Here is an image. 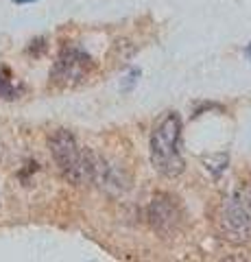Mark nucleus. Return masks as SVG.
I'll list each match as a JSON object with an SVG mask.
<instances>
[{
    "instance_id": "8",
    "label": "nucleus",
    "mask_w": 251,
    "mask_h": 262,
    "mask_svg": "<svg viewBox=\"0 0 251 262\" xmlns=\"http://www.w3.org/2000/svg\"><path fill=\"white\" fill-rule=\"evenodd\" d=\"M15 5H24V3H35V0H13Z\"/></svg>"
},
{
    "instance_id": "3",
    "label": "nucleus",
    "mask_w": 251,
    "mask_h": 262,
    "mask_svg": "<svg viewBox=\"0 0 251 262\" xmlns=\"http://www.w3.org/2000/svg\"><path fill=\"white\" fill-rule=\"evenodd\" d=\"M218 225L227 241L236 245L251 243V182L242 184L223 203Z\"/></svg>"
},
{
    "instance_id": "9",
    "label": "nucleus",
    "mask_w": 251,
    "mask_h": 262,
    "mask_svg": "<svg viewBox=\"0 0 251 262\" xmlns=\"http://www.w3.org/2000/svg\"><path fill=\"white\" fill-rule=\"evenodd\" d=\"M245 55H247V59H251V44L247 46V51H245Z\"/></svg>"
},
{
    "instance_id": "6",
    "label": "nucleus",
    "mask_w": 251,
    "mask_h": 262,
    "mask_svg": "<svg viewBox=\"0 0 251 262\" xmlns=\"http://www.w3.org/2000/svg\"><path fill=\"white\" fill-rule=\"evenodd\" d=\"M20 90L13 85V77L7 68H0V98H15Z\"/></svg>"
},
{
    "instance_id": "5",
    "label": "nucleus",
    "mask_w": 251,
    "mask_h": 262,
    "mask_svg": "<svg viewBox=\"0 0 251 262\" xmlns=\"http://www.w3.org/2000/svg\"><path fill=\"white\" fill-rule=\"evenodd\" d=\"M147 219H149V225L157 234L164 236V238L173 236L184 223L181 210L171 196H155L147 208Z\"/></svg>"
},
{
    "instance_id": "7",
    "label": "nucleus",
    "mask_w": 251,
    "mask_h": 262,
    "mask_svg": "<svg viewBox=\"0 0 251 262\" xmlns=\"http://www.w3.org/2000/svg\"><path fill=\"white\" fill-rule=\"evenodd\" d=\"M138 77H140V70H138V68L129 72V75L125 77L127 81L123 83V92H129V90H131V88H135V83H138Z\"/></svg>"
},
{
    "instance_id": "4",
    "label": "nucleus",
    "mask_w": 251,
    "mask_h": 262,
    "mask_svg": "<svg viewBox=\"0 0 251 262\" xmlns=\"http://www.w3.org/2000/svg\"><path fill=\"white\" fill-rule=\"evenodd\" d=\"M92 68H94V61L83 48L66 46V48H61L57 61L53 66L51 79L57 85H75L90 75Z\"/></svg>"
},
{
    "instance_id": "2",
    "label": "nucleus",
    "mask_w": 251,
    "mask_h": 262,
    "mask_svg": "<svg viewBox=\"0 0 251 262\" xmlns=\"http://www.w3.org/2000/svg\"><path fill=\"white\" fill-rule=\"evenodd\" d=\"M179 140H181V118L177 114H168L151 134V142H149V158L159 175L177 177L184 173L186 166L179 153Z\"/></svg>"
},
{
    "instance_id": "1",
    "label": "nucleus",
    "mask_w": 251,
    "mask_h": 262,
    "mask_svg": "<svg viewBox=\"0 0 251 262\" xmlns=\"http://www.w3.org/2000/svg\"><path fill=\"white\" fill-rule=\"evenodd\" d=\"M48 149L55 164L59 166L61 175L75 186L92 184L94 175V158L96 155L87 149H81L77 138L68 129H57L48 138Z\"/></svg>"
}]
</instances>
